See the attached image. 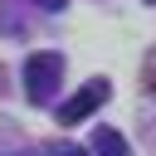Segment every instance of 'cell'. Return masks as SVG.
<instances>
[{
	"mask_svg": "<svg viewBox=\"0 0 156 156\" xmlns=\"http://www.w3.org/2000/svg\"><path fill=\"white\" fill-rule=\"evenodd\" d=\"M58 73H63V58H58V54H29V58H24V93H29L34 102L54 98Z\"/></svg>",
	"mask_w": 156,
	"mask_h": 156,
	"instance_id": "obj_1",
	"label": "cell"
},
{
	"mask_svg": "<svg viewBox=\"0 0 156 156\" xmlns=\"http://www.w3.org/2000/svg\"><path fill=\"white\" fill-rule=\"evenodd\" d=\"M107 93H112V88H107L102 78L83 83V88H78V93H73V98H68V102L58 107V122H63V127H78L83 117H93V112H98V107L107 102Z\"/></svg>",
	"mask_w": 156,
	"mask_h": 156,
	"instance_id": "obj_2",
	"label": "cell"
},
{
	"mask_svg": "<svg viewBox=\"0 0 156 156\" xmlns=\"http://www.w3.org/2000/svg\"><path fill=\"white\" fill-rule=\"evenodd\" d=\"M49 156H83V151H78V146H54Z\"/></svg>",
	"mask_w": 156,
	"mask_h": 156,
	"instance_id": "obj_4",
	"label": "cell"
},
{
	"mask_svg": "<svg viewBox=\"0 0 156 156\" xmlns=\"http://www.w3.org/2000/svg\"><path fill=\"white\" fill-rule=\"evenodd\" d=\"M44 10H63V0H44Z\"/></svg>",
	"mask_w": 156,
	"mask_h": 156,
	"instance_id": "obj_5",
	"label": "cell"
},
{
	"mask_svg": "<svg viewBox=\"0 0 156 156\" xmlns=\"http://www.w3.org/2000/svg\"><path fill=\"white\" fill-rule=\"evenodd\" d=\"M93 151H98V156H127V136L112 132V127H98V132H93Z\"/></svg>",
	"mask_w": 156,
	"mask_h": 156,
	"instance_id": "obj_3",
	"label": "cell"
}]
</instances>
